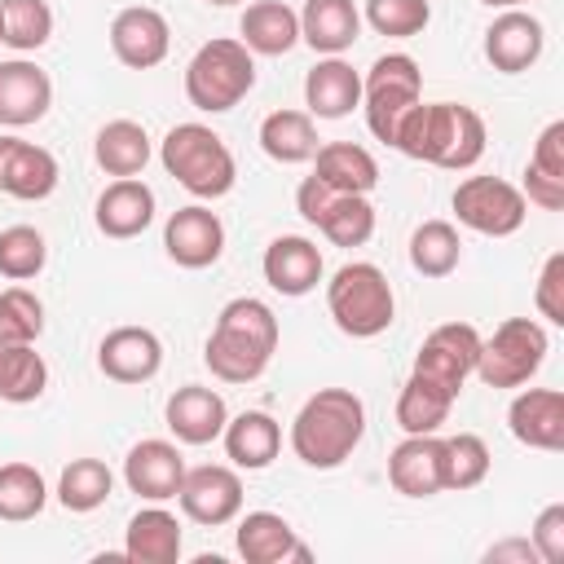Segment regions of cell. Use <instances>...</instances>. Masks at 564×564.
<instances>
[{
	"instance_id": "cell-1",
	"label": "cell",
	"mask_w": 564,
	"mask_h": 564,
	"mask_svg": "<svg viewBox=\"0 0 564 564\" xmlns=\"http://www.w3.org/2000/svg\"><path fill=\"white\" fill-rule=\"evenodd\" d=\"M278 352V317L264 300L256 295H238L220 308L212 335H207V348H203V361L207 370L220 379V383H251L269 370Z\"/></svg>"
},
{
	"instance_id": "cell-2",
	"label": "cell",
	"mask_w": 564,
	"mask_h": 564,
	"mask_svg": "<svg viewBox=\"0 0 564 564\" xmlns=\"http://www.w3.org/2000/svg\"><path fill=\"white\" fill-rule=\"evenodd\" d=\"M392 145L405 159H419L445 172H467L485 154V119L458 101H419L401 119Z\"/></svg>"
},
{
	"instance_id": "cell-3",
	"label": "cell",
	"mask_w": 564,
	"mask_h": 564,
	"mask_svg": "<svg viewBox=\"0 0 564 564\" xmlns=\"http://www.w3.org/2000/svg\"><path fill=\"white\" fill-rule=\"evenodd\" d=\"M366 436V405L348 388H317L291 419V449L304 467H339Z\"/></svg>"
},
{
	"instance_id": "cell-4",
	"label": "cell",
	"mask_w": 564,
	"mask_h": 564,
	"mask_svg": "<svg viewBox=\"0 0 564 564\" xmlns=\"http://www.w3.org/2000/svg\"><path fill=\"white\" fill-rule=\"evenodd\" d=\"M159 159H163L167 176H176V185H185L194 198H225L238 181V163H234L225 137L212 132L207 123H176L163 137Z\"/></svg>"
},
{
	"instance_id": "cell-5",
	"label": "cell",
	"mask_w": 564,
	"mask_h": 564,
	"mask_svg": "<svg viewBox=\"0 0 564 564\" xmlns=\"http://www.w3.org/2000/svg\"><path fill=\"white\" fill-rule=\"evenodd\" d=\"M326 308L335 317V326L352 339H375L392 326L397 317V295L383 278L379 264L370 260H352V264H339L335 278L326 282Z\"/></svg>"
},
{
	"instance_id": "cell-6",
	"label": "cell",
	"mask_w": 564,
	"mask_h": 564,
	"mask_svg": "<svg viewBox=\"0 0 564 564\" xmlns=\"http://www.w3.org/2000/svg\"><path fill=\"white\" fill-rule=\"evenodd\" d=\"M256 88V53L242 40H207L185 66V97L194 110L225 115Z\"/></svg>"
},
{
	"instance_id": "cell-7",
	"label": "cell",
	"mask_w": 564,
	"mask_h": 564,
	"mask_svg": "<svg viewBox=\"0 0 564 564\" xmlns=\"http://www.w3.org/2000/svg\"><path fill=\"white\" fill-rule=\"evenodd\" d=\"M423 101V70L410 53H383L366 79H361V110H366V128L392 145L401 119Z\"/></svg>"
},
{
	"instance_id": "cell-8",
	"label": "cell",
	"mask_w": 564,
	"mask_h": 564,
	"mask_svg": "<svg viewBox=\"0 0 564 564\" xmlns=\"http://www.w3.org/2000/svg\"><path fill=\"white\" fill-rule=\"evenodd\" d=\"M546 348V330L533 317H507L489 339H480L471 375H480L485 388H520L542 370Z\"/></svg>"
},
{
	"instance_id": "cell-9",
	"label": "cell",
	"mask_w": 564,
	"mask_h": 564,
	"mask_svg": "<svg viewBox=\"0 0 564 564\" xmlns=\"http://www.w3.org/2000/svg\"><path fill=\"white\" fill-rule=\"evenodd\" d=\"M449 203H454L458 225H467L485 238H511L529 216L524 194L502 176H467V181H458Z\"/></svg>"
},
{
	"instance_id": "cell-10",
	"label": "cell",
	"mask_w": 564,
	"mask_h": 564,
	"mask_svg": "<svg viewBox=\"0 0 564 564\" xmlns=\"http://www.w3.org/2000/svg\"><path fill=\"white\" fill-rule=\"evenodd\" d=\"M476 352H480L476 326H467V322H445V326H436V330L423 339V348H419L410 375L427 379L432 388H441V392H449V397L458 401L467 375L476 370Z\"/></svg>"
},
{
	"instance_id": "cell-11",
	"label": "cell",
	"mask_w": 564,
	"mask_h": 564,
	"mask_svg": "<svg viewBox=\"0 0 564 564\" xmlns=\"http://www.w3.org/2000/svg\"><path fill=\"white\" fill-rule=\"evenodd\" d=\"M176 498H181V511L194 524L220 529V524H229L242 511V480H238V471L216 467V463L185 467V480H181Z\"/></svg>"
},
{
	"instance_id": "cell-12",
	"label": "cell",
	"mask_w": 564,
	"mask_h": 564,
	"mask_svg": "<svg viewBox=\"0 0 564 564\" xmlns=\"http://www.w3.org/2000/svg\"><path fill=\"white\" fill-rule=\"evenodd\" d=\"M172 48V26L159 9L150 4H132V9H119L115 22H110V53L128 66V70H150L167 57Z\"/></svg>"
},
{
	"instance_id": "cell-13",
	"label": "cell",
	"mask_w": 564,
	"mask_h": 564,
	"mask_svg": "<svg viewBox=\"0 0 564 564\" xmlns=\"http://www.w3.org/2000/svg\"><path fill=\"white\" fill-rule=\"evenodd\" d=\"M163 247L181 269H207L225 251V225L212 207H198V203L176 207L163 225Z\"/></svg>"
},
{
	"instance_id": "cell-14",
	"label": "cell",
	"mask_w": 564,
	"mask_h": 564,
	"mask_svg": "<svg viewBox=\"0 0 564 564\" xmlns=\"http://www.w3.org/2000/svg\"><path fill=\"white\" fill-rule=\"evenodd\" d=\"M123 480H128V489L137 498L167 502V498H176V489L185 480V458H181V449L172 441H159V436L137 441L128 449V458H123Z\"/></svg>"
},
{
	"instance_id": "cell-15",
	"label": "cell",
	"mask_w": 564,
	"mask_h": 564,
	"mask_svg": "<svg viewBox=\"0 0 564 564\" xmlns=\"http://www.w3.org/2000/svg\"><path fill=\"white\" fill-rule=\"evenodd\" d=\"M97 366L106 379L115 383H145L159 375L163 366V344L154 330L145 326H115L101 344H97Z\"/></svg>"
},
{
	"instance_id": "cell-16",
	"label": "cell",
	"mask_w": 564,
	"mask_h": 564,
	"mask_svg": "<svg viewBox=\"0 0 564 564\" xmlns=\"http://www.w3.org/2000/svg\"><path fill=\"white\" fill-rule=\"evenodd\" d=\"M53 106V79L26 57L0 62V123L4 128H26L40 123Z\"/></svg>"
},
{
	"instance_id": "cell-17",
	"label": "cell",
	"mask_w": 564,
	"mask_h": 564,
	"mask_svg": "<svg viewBox=\"0 0 564 564\" xmlns=\"http://www.w3.org/2000/svg\"><path fill=\"white\" fill-rule=\"evenodd\" d=\"M57 189V159L22 137H0V194L40 203Z\"/></svg>"
},
{
	"instance_id": "cell-18",
	"label": "cell",
	"mask_w": 564,
	"mask_h": 564,
	"mask_svg": "<svg viewBox=\"0 0 564 564\" xmlns=\"http://www.w3.org/2000/svg\"><path fill=\"white\" fill-rule=\"evenodd\" d=\"M163 419L172 427V436L181 445H212L225 423H229V410H225V397L216 388H203V383H185L167 397L163 405Z\"/></svg>"
},
{
	"instance_id": "cell-19",
	"label": "cell",
	"mask_w": 564,
	"mask_h": 564,
	"mask_svg": "<svg viewBox=\"0 0 564 564\" xmlns=\"http://www.w3.org/2000/svg\"><path fill=\"white\" fill-rule=\"evenodd\" d=\"M445 441L436 432H423V436H405L392 454H388V480L397 494L405 498H432L445 489Z\"/></svg>"
},
{
	"instance_id": "cell-20",
	"label": "cell",
	"mask_w": 564,
	"mask_h": 564,
	"mask_svg": "<svg viewBox=\"0 0 564 564\" xmlns=\"http://www.w3.org/2000/svg\"><path fill=\"white\" fill-rule=\"evenodd\" d=\"M542 44H546L542 22H538L533 13H524V9H502V13L489 22V31H485V57H489L494 70H502V75L529 70V66L542 57Z\"/></svg>"
},
{
	"instance_id": "cell-21",
	"label": "cell",
	"mask_w": 564,
	"mask_h": 564,
	"mask_svg": "<svg viewBox=\"0 0 564 564\" xmlns=\"http://www.w3.org/2000/svg\"><path fill=\"white\" fill-rule=\"evenodd\" d=\"M507 427L529 449H564V392L560 388H524L511 410Z\"/></svg>"
},
{
	"instance_id": "cell-22",
	"label": "cell",
	"mask_w": 564,
	"mask_h": 564,
	"mask_svg": "<svg viewBox=\"0 0 564 564\" xmlns=\"http://www.w3.org/2000/svg\"><path fill=\"white\" fill-rule=\"evenodd\" d=\"M154 220V189L137 176H115L97 194V229L106 238H137Z\"/></svg>"
},
{
	"instance_id": "cell-23",
	"label": "cell",
	"mask_w": 564,
	"mask_h": 564,
	"mask_svg": "<svg viewBox=\"0 0 564 564\" xmlns=\"http://www.w3.org/2000/svg\"><path fill=\"white\" fill-rule=\"evenodd\" d=\"M264 282L282 295H308L317 282H322V251L317 242L300 238V234H282L264 247Z\"/></svg>"
},
{
	"instance_id": "cell-24",
	"label": "cell",
	"mask_w": 564,
	"mask_h": 564,
	"mask_svg": "<svg viewBox=\"0 0 564 564\" xmlns=\"http://www.w3.org/2000/svg\"><path fill=\"white\" fill-rule=\"evenodd\" d=\"M361 35V13L352 0H304L300 9V40L313 53L339 57L344 48H352Z\"/></svg>"
},
{
	"instance_id": "cell-25",
	"label": "cell",
	"mask_w": 564,
	"mask_h": 564,
	"mask_svg": "<svg viewBox=\"0 0 564 564\" xmlns=\"http://www.w3.org/2000/svg\"><path fill=\"white\" fill-rule=\"evenodd\" d=\"M238 555L247 564H282V560H308V546L278 511H247L238 520Z\"/></svg>"
},
{
	"instance_id": "cell-26",
	"label": "cell",
	"mask_w": 564,
	"mask_h": 564,
	"mask_svg": "<svg viewBox=\"0 0 564 564\" xmlns=\"http://www.w3.org/2000/svg\"><path fill=\"white\" fill-rule=\"evenodd\" d=\"M304 101L317 119H344L352 115V106H361V75L344 57H322L304 75Z\"/></svg>"
},
{
	"instance_id": "cell-27",
	"label": "cell",
	"mask_w": 564,
	"mask_h": 564,
	"mask_svg": "<svg viewBox=\"0 0 564 564\" xmlns=\"http://www.w3.org/2000/svg\"><path fill=\"white\" fill-rule=\"evenodd\" d=\"M220 436H225L229 463L234 467H247V471H264L278 458V449H282V427L264 410H242L238 419L225 423Z\"/></svg>"
},
{
	"instance_id": "cell-28",
	"label": "cell",
	"mask_w": 564,
	"mask_h": 564,
	"mask_svg": "<svg viewBox=\"0 0 564 564\" xmlns=\"http://www.w3.org/2000/svg\"><path fill=\"white\" fill-rule=\"evenodd\" d=\"M238 31H242V44L251 53L282 57V53H291L300 44V13L291 4H282V0H256V4H247Z\"/></svg>"
},
{
	"instance_id": "cell-29",
	"label": "cell",
	"mask_w": 564,
	"mask_h": 564,
	"mask_svg": "<svg viewBox=\"0 0 564 564\" xmlns=\"http://www.w3.org/2000/svg\"><path fill=\"white\" fill-rule=\"evenodd\" d=\"M313 159H317L313 176L326 181V185L339 189V194H370V189L379 185V163H375V154H370L366 145L326 141V145H317Z\"/></svg>"
},
{
	"instance_id": "cell-30",
	"label": "cell",
	"mask_w": 564,
	"mask_h": 564,
	"mask_svg": "<svg viewBox=\"0 0 564 564\" xmlns=\"http://www.w3.org/2000/svg\"><path fill=\"white\" fill-rule=\"evenodd\" d=\"M123 555L137 564H176L181 560V524L163 507H145L128 520Z\"/></svg>"
},
{
	"instance_id": "cell-31",
	"label": "cell",
	"mask_w": 564,
	"mask_h": 564,
	"mask_svg": "<svg viewBox=\"0 0 564 564\" xmlns=\"http://www.w3.org/2000/svg\"><path fill=\"white\" fill-rule=\"evenodd\" d=\"M48 388V366L35 352L31 339H9L0 335V401L26 405Z\"/></svg>"
},
{
	"instance_id": "cell-32",
	"label": "cell",
	"mask_w": 564,
	"mask_h": 564,
	"mask_svg": "<svg viewBox=\"0 0 564 564\" xmlns=\"http://www.w3.org/2000/svg\"><path fill=\"white\" fill-rule=\"evenodd\" d=\"M93 159L106 176H137L150 163V137L137 119H110L93 141Z\"/></svg>"
},
{
	"instance_id": "cell-33",
	"label": "cell",
	"mask_w": 564,
	"mask_h": 564,
	"mask_svg": "<svg viewBox=\"0 0 564 564\" xmlns=\"http://www.w3.org/2000/svg\"><path fill=\"white\" fill-rule=\"evenodd\" d=\"M260 150L273 163H304L317 154V128L308 110H273L260 123Z\"/></svg>"
},
{
	"instance_id": "cell-34",
	"label": "cell",
	"mask_w": 564,
	"mask_h": 564,
	"mask_svg": "<svg viewBox=\"0 0 564 564\" xmlns=\"http://www.w3.org/2000/svg\"><path fill=\"white\" fill-rule=\"evenodd\" d=\"M463 260V242H458V229L449 220H423L414 234H410V264L414 273L423 278H449Z\"/></svg>"
},
{
	"instance_id": "cell-35",
	"label": "cell",
	"mask_w": 564,
	"mask_h": 564,
	"mask_svg": "<svg viewBox=\"0 0 564 564\" xmlns=\"http://www.w3.org/2000/svg\"><path fill=\"white\" fill-rule=\"evenodd\" d=\"M110 489H115V476H110V467L101 458H70L62 467V476H57V502L66 511H75V516L97 511L110 498Z\"/></svg>"
},
{
	"instance_id": "cell-36",
	"label": "cell",
	"mask_w": 564,
	"mask_h": 564,
	"mask_svg": "<svg viewBox=\"0 0 564 564\" xmlns=\"http://www.w3.org/2000/svg\"><path fill=\"white\" fill-rule=\"evenodd\" d=\"M449 410H454V397L449 392H441L427 379L410 375L405 388H401V397H397V427L405 436H423V432H436L449 419Z\"/></svg>"
},
{
	"instance_id": "cell-37",
	"label": "cell",
	"mask_w": 564,
	"mask_h": 564,
	"mask_svg": "<svg viewBox=\"0 0 564 564\" xmlns=\"http://www.w3.org/2000/svg\"><path fill=\"white\" fill-rule=\"evenodd\" d=\"M48 502V485L31 463H4L0 467V520L22 524L35 520Z\"/></svg>"
},
{
	"instance_id": "cell-38",
	"label": "cell",
	"mask_w": 564,
	"mask_h": 564,
	"mask_svg": "<svg viewBox=\"0 0 564 564\" xmlns=\"http://www.w3.org/2000/svg\"><path fill=\"white\" fill-rule=\"evenodd\" d=\"M317 229L335 247H361L375 234V207L366 203V194H335V203L326 207V216L317 220Z\"/></svg>"
},
{
	"instance_id": "cell-39",
	"label": "cell",
	"mask_w": 564,
	"mask_h": 564,
	"mask_svg": "<svg viewBox=\"0 0 564 564\" xmlns=\"http://www.w3.org/2000/svg\"><path fill=\"white\" fill-rule=\"evenodd\" d=\"M4 13V44L18 53H35L53 35V9L48 0H0Z\"/></svg>"
},
{
	"instance_id": "cell-40",
	"label": "cell",
	"mask_w": 564,
	"mask_h": 564,
	"mask_svg": "<svg viewBox=\"0 0 564 564\" xmlns=\"http://www.w3.org/2000/svg\"><path fill=\"white\" fill-rule=\"evenodd\" d=\"M48 260V247H44V234L31 229V225H9L0 229V273L9 282H26L44 269Z\"/></svg>"
},
{
	"instance_id": "cell-41",
	"label": "cell",
	"mask_w": 564,
	"mask_h": 564,
	"mask_svg": "<svg viewBox=\"0 0 564 564\" xmlns=\"http://www.w3.org/2000/svg\"><path fill=\"white\" fill-rule=\"evenodd\" d=\"M445 489H476L489 476V445L476 432H458L445 441Z\"/></svg>"
},
{
	"instance_id": "cell-42",
	"label": "cell",
	"mask_w": 564,
	"mask_h": 564,
	"mask_svg": "<svg viewBox=\"0 0 564 564\" xmlns=\"http://www.w3.org/2000/svg\"><path fill=\"white\" fill-rule=\"evenodd\" d=\"M366 22L388 40H410L432 22L427 0H366Z\"/></svg>"
},
{
	"instance_id": "cell-43",
	"label": "cell",
	"mask_w": 564,
	"mask_h": 564,
	"mask_svg": "<svg viewBox=\"0 0 564 564\" xmlns=\"http://www.w3.org/2000/svg\"><path fill=\"white\" fill-rule=\"evenodd\" d=\"M40 330H44V304H40V295L26 291V286L0 291V335H9V339H31V344H35Z\"/></svg>"
},
{
	"instance_id": "cell-44",
	"label": "cell",
	"mask_w": 564,
	"mask_h": 564,
	"mask_svg": "<svg viewBox=\"0 0 564 564\" xmlns=\"http://www.w3.org/2000/svg\"><path fill=\"white\" fill-rule=\"evenodd\" d=\"M533 304L551 326H564V251L546 256V264L538 273V286H533Z\"/></svg>"
},
{
	"instance_id": "cell-45",
	"label": "cell",
	"mask_w": 564,
	"mask_h": 564,
	"mask_svg": "<svg viewBox=\"0 0 564 564\" xmlns=\"http://www.w3.org/2000/svg\"><path fill=\"white\" fill-rule=\"evenodd\" d=\"M533 551H538V560H546V564H564V502H551V507H542V516L533 520Z\"/></svg>"
},
{
	"instance_id": "cell-46",
	"label": "cell",
	"mask_w": 564,
	"mask_h": 564,
	"mask_svg": "<svg viewBox=\"0 0 564 564\" xmlns=\"http://www.w3.org/2000/svg\"><path fill=\"white\" fill-rule=\"evenodd\" d=\"M529 167L538 172H551V176H564V123H546L533 141V154H529Z\"/></svg>"
},
{
	"instance_id": "cell-47",
	"label": "cell",
	"mask_w": 564,
	"mask_h": 564,
	"mask_svg": "<svg viewBox=\"0 0 564 564\" xmlns=\"http://www.w3.org/2000/svg\"><path fill=\"white\" fill-rule=\"evenodd\" d=\"M524 203L542 207V212H560L564 207V176H551V172H538V167H524Z\"/></svg>"
},
{
	"instance_id": "cell-48",
	"label": "cell",
	"mask_w": 564,
	"mask_h": 564,
	"mask_svg": "<svg viewBox=\"0 0 564 564\" xmlns=\"http://www.w3.org/2000/svg\"><path fill=\"white\" fill-rule=\"evenodd\" d=\"M485 560L489 564H502V560H538V551H533V542H498V546H489L485 551Z\"/></svg>"
},
{
	"instance_id": "cell-49",
	"label": "cell",
	"mask_w": 564,
	"mask_h": 564,
	"mask_svg": "<svg viewBox=\"0 0 564 564\" xmlns=\"http://www.w3.org/2000/svg\"><path fill=\"white\" fill-rule=\"evenodd\" d=\"M480 4H489V9H520L524 0H480Z\"/></svg>"
},
{
	"instance_id": "cell-50",
	"label": "cell",
	"mask_w": 564,
	"mask_h": 564,
	"mask_svg": "<svg viewBox=\"0 0 564 564\" xmlns=\"http://www.w3.org/2000/svg\"><path fill=\"white\" fill-rule=\"evenodd\" d=\"M207 4H220L225 9V4H242V0H207Z\"/></svg>"
},
{
	"instance_id": "cell-51",
	"label": "cell",
	"mask_w": 564,
	"mask_h": 564,
	"mask_svg": "<svg viewBox=\"0 0 564 564\" xmlns=\"http://www.w3.org/2000/svg\"><path fill=\"white\" fill-rule=\"evenodd\" d=\"M0 44H4V13H0Z\"/></svg>"
}]
</instances>
